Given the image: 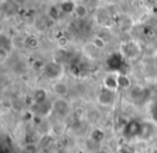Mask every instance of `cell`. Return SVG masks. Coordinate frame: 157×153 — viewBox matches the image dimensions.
<instances>
[{"label": "cell", "mask_w": 157, "mask_h": 153, "mask_svg": "<svg viewBox=\"0 0 157 153\" xmlns=\"http://www.w3.org/2000/svg\"><path fill=\"white\" fill-rule=\"evenodd\" d=\"M117 79H118V87H120V88L127 89L130 87V85H131L130 78H129L126 74H120Z\"/></svg>", "instance_id": "cell-14"}, {"label": "cell", "mask_w": 157, "mask_h": 153, "mask_svg": "<svg viewBox=\"0 0 157 153\" xmlns=\"http://www.w3.org/2000/svg\"><path fill=\"white\" fill-rule=\"evenodd\" d=\"M123 55L122 53H115V54L111 55V56L108 58L107 60V63L109 65V67L114 72H117V71H121V67L124 65L123 63Z\"/></svg>", "instance_id": "cell-5"}, {"label": "cell", "mask_w": 157, "mask_h": 153, "mask_svg": "<svg viewBox=\"0 0 157 153\" xmlns=\"http://www.w3.org/2000/svg\"><path fill=\"white\" fill-rule=\"evenodd\" d=\"M141 52V48L138 42L136 41H128L124 42L121 46V53L127 59H135Z\"/></svg>", "instance_id": "cell-2"}, {"label": "cell", "mask_w": 157, "mask_h": 153, "mask_svg": "<svg viewBox=\"0 0 157 153\" xmlns=\"http://www.w3.org/2000/svg\"><path fill=\"white\" fill-rule=\"evenodd\" d=\"M48 100V93L44 89H37L33 93V101L36 104H43Z\"/></svg>", "instance_id": "cell-10"}, {"label": "cell", "mask_w": 157, "mask_h": 153, "mask_svg": "<svg viewBox=\"0 0 157 153\" xmlns=\"http://www.w3.org/2000/svg\"><path fill=\"white\" fill-rule=\"evenodd\" d=\"M60 14H61V11H60V9H59V5H53L48 9V17H50L52 20H54V22H56V20H59V17H60Z\"/></svg>", "instance_id": "cell-11"}, {"label": "cell", "mask_w": 157, "mask_h": 153, "mask_svg": "<svg viewBox=\"0 0 157 153\" xmlns=\"http://www.w3.org/2000/svg\"><path fill=\"white\" fill-rule=\"evenodd\" d=\"M128 23H133L132 20H131L130 17H128V16H125V17L122 18V20L120 22V29L123 31H128L131 29V27H132V25L129 24Z\"/></svg>", "instance_id": "cell-15"}, {"label": "cell", "mask_w": 157, "mask_h": 153, "mask_svg": "<svg viewBox=\"0 0 157 153\" xmlns=\"http://www.w3.org/2000/svg\"><path fill=\"white\" fill-rule=\"evenodd\" d=\"M92 43L94 44V45L96 46V47L98 48V49H100V50H102L103 48L105 47V45H107V43H105V39H102V38H100V37H95V38H93Z\"/></svg>", "instance_id": "cell-16"}, {"label": "cell", "mask_w": 157, "mask_h": 153, "mask_svg": "<svg viewBox=\"0 0 157 153\" xmlns=\"http://www.w3.org/2000/svg\"><path fill=\"white\" fill-rule=\"evenodd\" d=\"M118 75H116L115 72H112V73H109L105 78H103V86L105 88L110 89V90L115 91L118 87V79H117Z\"/></svg>", "instance_id": "cell-6"}, {"label": "cell", "mask_w": 157, "mask_h": 153, "mask_svg": "<svg viewBox=\"0 0 157 153\" xmlns=\"http://www.w3.org/2000/svg\"><path fill=\"white\" fill-rule=\"evenodd\" d=\"M152 117L155 121H157V104H155L152 108Z\"/></svg>", "instance_id": "cell-19"}, {"label": "cell", "mask_w": 157, "mask_h": 153, "mask_svg": "<svg viewBox=\"0 0 157 153\" xmlns=\"http://www.w3.org/2000/svg\"><path fill=\"white\" fill-rule=\"evenodd\" d=\"M142 131V124H140L138 121H128L125 124L124 129H123V134L125 137L127 138H132L136 136L140 135Z\"/></svg>", "instance_id": "cell-3"}, {"label": "cell", "mask_w": 157, "mask_h": 153, "mask_svg": "<svg viewBox=\"0 0 157 153\" xmlns=\"http://www.w3.org/2000/svg\"><path fill=\"white\" fill-rule=\"evenodd\" d=\"M53 109L56 114L61 115V116H65V115L68 114L69 111V106H68V103L63 100H57L54 104H53Z\"/></svg>", "instance_id": "cell-8"}, {"label": "cell", "mask_w": 157, "mask_h": 153, "mask_svg": "<svg viewBox=\"0 0 157 153\" xmlns=\"http://www.w3.org/2000/svg\"><path fill=\"white\" fill-rule=\"evenodd\" d=\"M56 43H57V45H58V47L65 48L69 45V39H68L66 35H60V37L57 39Z\"/></svg>", "instance_id": "cell-17"}, {"label": "cell", "mask_w": 157, "mask_h": 153, "mask_svg": "<svg viewBox=\"0 0 157 153\" xmlns=\"http://www.w3.org/2000/svg\"><path fill=\"white\" fill-rule=\"evenodd\" d=\"M97 100H98L99 104H101L103 106L112 105L114 103V101H115V91L110 90V89L105 87V88L100 90Z\"/></svg>", "instance_id": "cell-4"}, {"label": "cell", "mask_w": 157, "mask_h": 153, "mask_svg": "<svg viewBox=\"0 0 157 153\" xmlns=\"http://www.w3.org/2000/svg\"><path fill=\"white\" fill-rule=\"evenodd\" d=\"M103 136H105V134H103V132L100 131V129H95L92 133V138L94 140H96V141H100L103 138Z\"/></svg>", "instance_id": "cell-18"}, {"label": "cell", "mask_w": 157, "mask_h": 153, "mask_svg": "<svg viewBox=\"0 0 157 153\" xmlns=\"http://www.w3.org/2000/svg\"><path fill=\"white\" fill-rule=\"evenodd\" d=\"M76 3L72 0H63L59 3V9L63 14H73Z\"/></svg>", "instance_id": "cell-7"}, {"label": "cell", "mask_w": 157, "mask_h": 153, "mask_svg": "<svg viewBox=\"0 0 157 153\" xmlns=\"http://www.w3.org/2000/svg\"><path fill=\"white\" fill-rule=\"evenodd\" d=\"M53 91L55 92V94L59 95V97H65L69 92V88L65 82H57L53 85Z\"/></svg>", "instance_id": "cell-9"}, {"label": "cell", "mask_w": 157, "mask_h": 153, "mask_svg": "<svg viewBox=\"0 0 157 153\" xmlns=\"http://www.w3.org/2000/svg\"><path fill=\"white\" fill-rule=\"evenodd\" d=\"M39 39L36 38L35 35H29L25 39V47L29 48V49H35L39 46Z\"/></svg>", "instance_id": "cell-13"}, {"label": "cell", "mask_w": 157, "mask_h": 153, "mask_svg": "<svg viewBox=\"0 0 157 153\" xmlns=\"http://www.w3.org/2000/svg\"><path fill=\"white\" fill-rule=\"evenodd\" d=\"M73 14L78 18H80V20H83V18H85L86 16H87L88 10H87V8H86V5H76L75 10H74V13Z\"/></svg>", "instance_id": "cell-12"}, {"label": "cell", "mask_w": 157, "mask_h": 153, "mask_svg": "<svg viewBox=\"0 0 157 153\" xmlns=\"http://www.w3.org/2000/svg\"><path fill=\"white\" fill-rule=\"evenodd\" d=\"M108 1H114V0H108Z\"/></svg>", "instance_id": "cell-20"}, {"label": "cell", "mask_w": 157, "mask_h": 153, "mask_svg": "<svg viewBox=\"0 0 157 153\" xmlns=\"http://www.w3.org/2000/svg\"><path fill=\"white\" fill-rule=\"evenodd\" d=\"M43 73L48 79H58L63 74V67L57 61H48L44 64Z\"/></svg>", "instance_id": "cell-1"}]
</instances>
